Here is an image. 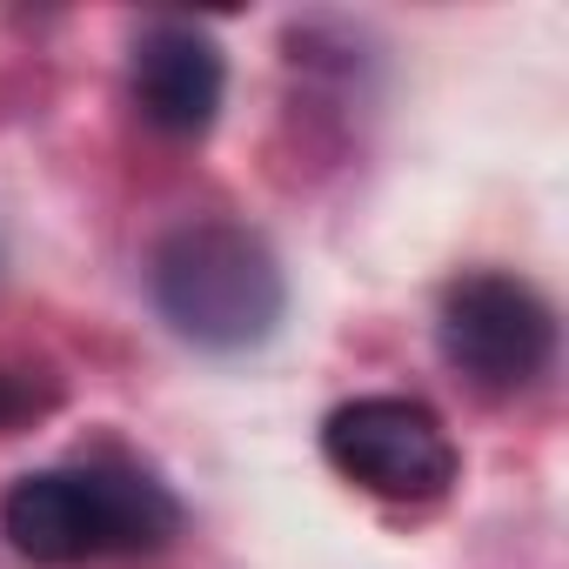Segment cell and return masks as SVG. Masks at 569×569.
I'll return each mask as SVG.
<instances>
[{
    "label": "cell",
    "mask_w": 569,
    "mask_h": 569,
    "mask_svg": "<svg viewBox=\"0 0 569 569\" xmlns=\"http://www.w3.org/2000/svg\"><path fill=\"white\" fill-rule=\"evenodd\" d=\"M181 502L161 476L128 456H94L68 469H34L0 496V536L34 569H74L101 556H154L174 542Z\"/></svg>",
    "instance_id": "6da1fadb"
},
{
    "label": "cell",
    "mask_w": 569,
    "mask_h": 569,
    "mask_svg": "<svg viewBox=\"0 0 569 569\" xmlns=\"http://www.w3.org/2000/svg\"><path fill=\"white\" fill-rule=\"evenodd\" d=\"M148 302L188 349L241 356L281 329L289 274L254 228L228 214H194L148 248Z\"/></svg>",
    "instance_id": "7a4b0ae2"
},
{
    "label": "cell",
    "mask_w": 569,
    "mask_h": 569,
    "mask_svg": "<svg viewBox=\"0 0 569 569\" xmlns=\"http://www.w3.org/2000/svg\"><path fill=\"white\" fill-rule=\"evenodd\" d=\"M436 342H442V362L476 396H522L556 362V309L522 274L476 268V274H456L442 289Z\"/></svg>",
    "instance_id": "3957f363"
},
{
    "label": "cell",
    "mask_w": 569,
    "mask_h": 569,
    "mask_svg": "<svg viewBox=\"0 0 569 569\" xmlns=\"http://www.w3.org/2000/svg\"><path fill=\"white\" fill-rule=\"evenodd\" d=\"M322 456L356 489H369L382 502H409V509L442 502L462 476L456 436L416 396H356V402H342L322 422Z\"/></svg>",
    "instance_id": "277c9868"
},
{
    "label": "cell",
    "mask_w": 569,
    "mask_h": 569,
    "mask_svg": "<svg viewBox=\"0 0 569 569\" xmlns=\"http://www.w3.org/2000/svg\"><path fill=\"white\" fill-rule=\"evenodd\" d=\"M134 108L154 134L168 141H194L214 128L221 101H228V61H221V41L194 21H154L141 41H134Z\"/></svg>",
    "instance_id": "5b68a950"
},
{
    "label": "cell",
    "mask_w": 569,
    "mask_h": 569,
    "mask_svg": "<svg viewBox=\"0 0 569 569\" xmlns=\"http://www.w3.org/2000/svg\"><path fill=\"white\" fill-rule=\"evenodd\" d=\"M61 376L48 362H0V436H21L61 409Z\"/></svg>",
    "instance_id": "8992f818"
}]
</instances>
